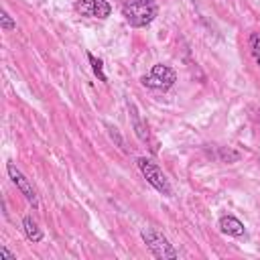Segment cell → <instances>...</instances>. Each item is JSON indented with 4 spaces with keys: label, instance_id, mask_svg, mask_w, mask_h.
<instances>
[{
    "label": "cell",
    "instance_id": "6da1fadb",
    "mask_svg": "<svg viewBox=\"0 0 260 260\" xmlns=\"http://www.w3.org/2000/svg\"><path fill=\"white\" fill-rule=\"evenodd\" d=\"M158 14V8L154 0H130L122 6V16L124 20L134 26V28H144L148 26Z\"/></svg>",
    "mask_w": 260,
    "mask_h": 260
},
{
    "label": "cell",
    "instance_id": "7a4b0ae2",
    "mask_svg": "<svg viewBox=\"0 0 260 260\" xmlns=\"http://www.w3.org/2000/svg\"><path fill=\"white\" fill-rule=\"evenodd\" d=\"M140 238L146 244V248L150 250V254L158 260H175L179 256V252L169 242V238L162 232H158L156 228H142Z\"/></svg>",
    "mask_w": 260,
    "mask_h": 260
},
{
    "label": "cell",
    "instance_id": "3957f363",
    "mask_svg": "<svg viewBox=\"0 0 260 260\" xmlns=\"http://www.w3.org/2000/svg\"><path fill=\"white\" fill-rule=\"evenodd\" d=\"M136 165H138L142 177L146 179V183H148L154 191H158V193L165 195V197H171V195H173L171 181L167 179V175L162 173V169H160L154 160H150V158H146V156H140V158H136Z\"/></svg>",
    "mask_w": 260,
    "mask_h": 260
},
{
    "label": "cell",
    "instance_id": "277c9868",
    "mask_svg": "<svg viewBox=\"0 0 260 260\" xmlns=\"http://www.w3.org/2000/svg\"><path fill=\"white\" fill-rule=\"evenodd\" d=\"M177 81V73L173 67L165 65V63H156L150 67V71L146 75L140 77V83L148 89H156V91H167L175 85Z\"/></svg>",
    "mask_w": 260,
    "mask_h": 260
},
{
    "label": "cell",
    "instance_id": "5b68a950",
    "mask_svg": "<svg viewBox=\"0 0 260 260\" xmlns=\"http://www.w3.org/2000/svg\"><path fill=\"white\" fill-rule=\"evenodd\" d=\"M6 173H8L10 181L16 185V189L24 195V199H26L32 207H39V195H37V191H35L32 183L24 177V173H22L14 162H6Z\"/></svg>",
    "mask_w": 260,
    "mask_h": 260
},
{
    "label": "cell",
    "instance_id": "8992f818",
    "mask_svg": "<svg viewBox=\"0 0 260 260\" xmlns=\"http://www.w3.org/2000/svg\"><path fill=\"white\" fill-rule=\"evenodd\" d=\"M75 12L87 18H100L106 20L112 14V6L108 0H77L75 2Z\"/></svg>",
    "mask_w": 260,
    "mask_h": 260
},
{
    "label": "cell",
    "instance_id": "52a82bcc",
    "mask_svg": "<svg viewBox=\"0 0 260 260\" xmlns=\"http://www.w3.org/2000/svg\"><path fill=\"white\" fill-rule=\"evenodd\" d=\"M128 112H130V122H132V128H134V134L140 142H148L150 140V130H148V124L146 120H142L138 108L134 102H128Z\"/></svg>",
    "mask_w": 260,
    "mask_h": 260
},
{
    "label": "cell",
    "instance_id": "ba28073f",
    "mask_svg": "<svg viewBox=\"0 0 260 260\" xmlns=\"http://www.w3.org/2000/svg\"><path fill=\"white\" fill-rule=\"evenodd\" d=\"M217 228L221 234L225 236H234V238H242L246 234V228L244 223L236 217V215H221L219 221H217Z\"/></svg>",
    "mask_w": 260,
    "mask_h": 260
},
{
    "label": "cell",
    "instance_id": "9c48e42d",
    "mask_svg": "<svg viewBox=\"0 0 260 260\" xmlns=\"http://www.w3.org/2000/svg\"><path fill=\"white\" fill-rule=\"evenodd\" d=\"M22 230H24V236L30 240V242H43V238H45V234H43V230L39 228V223L32 219V215H24L22 217Z\"/></svg>",
    "mask_w": 260,
    "mask_h": 260
},
{
    "label": "cell",
    "instance_id": "30bf717a",
    "mask_svg": "<svg viewBox=\"0 0 260 260\" xmlns=\"http://www.w3.org/2000/svg\"><path fill=\"white\" fill-rule=\"evenodd\" d=\"M87 61H89V65H91L93 75H95L102 83H106V81H108V77H106V73H104V61H102L100 57H95L93 53H87Z\"/></svg>",
    "mask_w": 260,
    "mask_h": 260
},
{
    "label": "cell",
    "instance_id": "8fae6325",
    "mask_svg": "<svg viewBox=\"0 0 260 260\" xmlns=\"http://www.w3.org/2000/svg\"><path fill=\"white\" fill-rule=\"evenodd\" d=\"M248 47H250L252 59H254L256 65L260 67V32H250V37H248Z\"/></svg>",
    "mask_w": 260,
    "mask_h": 260
},
{
    "label": "cell",
    "instance_id": "7c38bea8",
    "mask_svg": "<svg viewBox=\"0 0 260 260\" xmlns=\"http://www.w3.org/2000/svg\"><path fill=\"white\" fill-rule=\"evenodd\" d=\"M240 152L238 150H234V148H225V146H221L219 148V158H221V162H238L240 160Z\"/></svg>",
    "mask_w": 260,
    "mask_h": 260
},
{
    "label": "cell",
    "instance_id": "4fadbf2b",
    "mask_svg": "<svg viewBox=\"0 0 260 260\" xmlns=\"http://www.w3.org/2000/svg\"><path fill=\"white\" fill-rule=\"evenodd\" d=\"M0 28L6 30V32H10V30L16 28V20H14L6 10H2V14H0Z\"/></svg>",
    "mask_w": 260,
    "mask_h": 260
},
{
    "label": "cell",
    "instance_id": "5bb4252c",
    "mask_svg": "<svg viewBox=\"0 0 260 260\" xmlns=\"http://www.w3.org/2000/svg\"><path fill=\"white\" fill-rule=\"evenodd\" d=\"M106 128H108V134H110V138L112 140H116V144L126 152V142H124V138H122V134L118 132V128L116 126H112V124H106Z\"/></svg>",
    "mask_w": 260,
    "mask_h": 260
},
{
    "label": "cell",
    "instance_id": "9a60e30c",
    "mask_svg": "<svg viewBox=\"0 0 260 260\" xmlns=\"http://www.w3.org/2000/svg\"><path fill=\"white\" fill-rule=\"evenodd\" d=\"M0 256H2L4 260H16V256H14V254H12V252H10V250H8L4 244L0 246Z\"/></svg>",
    "mask_w": 260,
    "mask_h": 260
}]
</instances>
